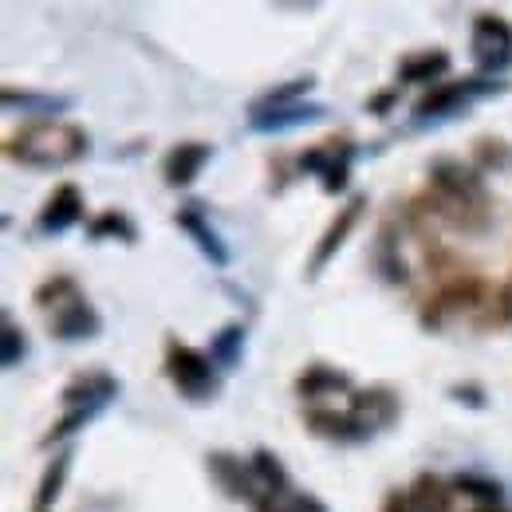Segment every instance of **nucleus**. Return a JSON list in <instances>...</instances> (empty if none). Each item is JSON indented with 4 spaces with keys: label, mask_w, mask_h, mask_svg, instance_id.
Segmentation results:
<instances>
[{
    "label": "nucleus",
    "mask_w": 512,
    "mask_h": 512,
    "mask_svg": "<svg viewBox=\"0 0 512 512\" xmlns=\"http://www.w3.org/2000/svg\"><path fill=\"white\" fill-rule=\"evenodd\" d=\"M367 193H351L339 209H335V217L327 221V229H323V237L316 241V249L308 256V264H304V280H320L323 268L335 260V253L347 245V237L355 233V225L363 221V213H367Z\"/></svg>",
    "instance_id": "8"
},
{
    "label": "nucleus",
    "mask_w": 512,
    "mask_h": 512,
    "mask_svg": "<svg viewBox=\"0 0 512 512\" xmlns=\"http://www.w3.org/2000/svg\"><path fill=\"white\" fill-rule=\"evenodd\" d=\"M245 343H249V327L245 323H225L213 339H209V359L217 371H237L245 363Z\"/></svg>",
    "instance_id": "23"
},
{
    "label": "nucleus",
    "mask_w": 512,
    "mask_h": 512,
    "mask_svg": "<svg viewBox=\"0 0 512 512\" xmlns=\"http://www.w3.org/2000/svg\"><path fill=\"white\" fill-rule=\"evenodd\" d=\"M284 512H327L320 497H312V493H292L288 501H284Z\"/></svg>",
    "instance_id": "35"
},
{
    "label": "nucleus",
    "mask_w": 512,
    "mask_h": 512,
    "mask_svg": "<svg viewBox=\"0 0 512 512\" xmlns=\"http://www.w3.org/2000/svg\"><path fill=\"white\" fill-rule=\"evenodd\" d=\"M449 402L469 406V410H485V406H489V394H485L481 383H453L449 386Z\"/></svg>",
    "instance_id": "32"
},
{
    "label": "nucleus",
    "mask_w": 512,
    "mask_h": 512,
    "mask_svg": "<svg viewBox=\"0 0 512 512\" xmlns=\"http://www.w3.org/2000/svg\"><path fill=\"white\" fill-rule=\"evenodd\" d=\"M485 320L493 323H512V276L497 288V300H493V308L485 312Z\"/></svg>",
    "instance_id": "33"
},
{
    "label": "nucleus",
    "mask_w": 512,
    "mask_h": 512,
    "mask_svg": "<svg viewBox=\"0 0 512 512\" xmlns=\"http://www.w3.org/2000/svg\"><path fill=\"white\" fill-rule=\"evenodd\" d=\"M410 505L414 512H453V485L442 481L438 473H418L414 481H410Z\"/></svg>",
    "instance_id": "25"
},
{
    "label": "nucleus",
    "mask_w": 512,
    "mask_h": 512,
    "mask_svg": "<svg viewBox=\"0 0 512 512\" xmlns=\"http://www.w3.org/2000/svg\"><path fill=\"white\" fill-rule=\"evenodd\" d=\"M4 111H24V115H40V119H60L71 111V95H48V91H24V87H4L0 91Z\"/></svg>",
    "instance_id": "20"
},
{
    "label": "nucleus",
    "mask_w": 512,
    "mask_h": 512,
    "mask_svg": "<svg viewBox=\"0 0 512 512\" xmlns=\"http://www.w3.org/2000/svg\"><path fill=\"white\" fill-rule=\"evenodd\" d=\"M347 398H351V406H347V410H351L359 422H367L375 434L394 430V426H398V418H402V394L386 383L355 386Z\"/></svg>",
    "instance_id": "10"
},
{
    "label": "nucleus",
    "mask_w": 512,
    "mask_h": 512,
    "mask_svg": "<svg viewBox=\"0 0 512 512\" xmlns=\"http://www.w3.org/2000/svg\"><path fill=\"white\" fill-rule=\"evenodd\" d=\"M469 56L481 79H501L512 67V24L501 12L473 16L469 28Z\"/></svg>",
    "instance_id": "6"
},
{
    "label": "nucleus",
    "mask_w": 512,
    "mask_h": 512,
    "mask_svg": "<svg viewBox=\"0 0 512 512\" xmlns=\"http://www.w3.org/2000/svg\"><path fill=\"white\" fill-rule=\"evenodd\" d=\"M123 383L107 371H87V375H75L64 386V410H79V406H95V410H107L115 398H119Z\"/></svg>",
    "instance_id": "17"
},
{
    "label": "nucleus",
    "mask_w": 512,
    "mask_h": 512,
    "mask_svg": "<svg viewBox=\"0 0 512 512\" xmlns=\"http://www.w3.org/2000/svg\"><path fill=\"white\" fill-rule=\"evenodd\" d=\"M430 190L418 197V205L438 217L446 229L461 237H481L493 225V193L485 186V174H477L473 166H465L461 158H434L430 170Z\"/></svg>",
    "instance_id": "1"
},
{
    "label": "nucleus",
    "mask_w": 512,
    "mask_h": 512,
    "mask_svg": "<svg viewBox=\"0 0 512 512\" xmlns=\"http://www.w3.org/2000/svg\"><path fill=\"white\" fill-rule=\"evenodd\" d=\"M253 473H256V485H260V493L264 497H276V501H288L292 497V477H288V469L280 465V457L272 453L268 446L253 449Z\"/></svg>",
    "instance_id": "24"
},
{
    "label": "nucleus",
    "mask_w": 512,
    "mask_h": 512,
    "mask_svg": "<svg viewBox=\"0 0 512 512\" xmlns=\"http://www.w3.org/2000/svg\"><path fill=\"white\" fill-rule=\"evenodd\" d=\"M316 91V75H296V79H284L268 91H260L253 103H249V115H264V111H276V107H288V103H304V95Z\"/></svg>",
    "instance_id": "26"
},
{
    "label": "nucleus",
    "mask_w": 512,
    "mask_h": 512,
    "mask_svg": "<svg viewBox=\"0 0 512 512\" xmlns=\"http://www.w3.org/2000/svg\"><path fill=\"white\" fill-rule=\"evenodd\" d=\"M75 292H83L71 276H52V280H44L36 292H32V304L40 308V312H56L60 304H67Z\"/></svg>",
    "instance_id": "31"
},
{
    "label": "nucleus",
    "mask_w": 512,
    "mask_h": 512,
    "mask_svg": "<svg viewBox=\"0 0 512 512\" xmlns=\"http://www.w3.org/2000/svg\"><path fill=\"white\" fill-rule=\"evenodd\" d=\"M296 398H323V394H351L355 383H351V375L347 371H339V367H331V363H308L300 375H296Z\"/></svg>",
    "instance_id": "19"
},
{
    "label": "nucleus",
    "mask_w": 512,
    "mask_h": 512,
    "mask_svg": "<svg viewBox=\"0 0 512 512\" xmlns=\"http://www.w3.org/2000/svg\"><path fill=\"white\" fill-rule=\"evenodd\" d=\"M71 461H75V446H64L60 453H52V461L44 465L40 473V485H36V497H32V512H52L60 493L67 485V473H71Z\"/></svg>",
    "instance_id": "21"
},
{
    "label": "nucleus",
    "mask_w": 512,
    "mask_h": 512,
    "mask_svg": "<svg viewBox=\"0 0 512 512\" xmlns=\"http://www.w3.org/2000/svg\"><path fill=\"white\" fill-rule=\"evenodd\" d=\"M79 217H83V190L75 182H60L56 190L48 193V201L40 205V213H36V233L60 237L71 225H79Z\"/></svg>",
    "instance_id": "14"
},
{
    "label": "nucleus",
    "mask_w": 512,
    "mask_h": 512,
    "mask_svg": "<svg viewBox=\"0 0 512 512\" xmlns=\"http://www.w3.org/2000/svg\"><path fill=\"white\" fill-rule=\"evenodd\" d=\"M87 237L91 241H119V245H138V225L130 221L123 209H107V213H95L87 221Z\"/></svg>",
    "instance_id": "28"
},
{
    "label": "nucleus",
    "mask_w": 512,
    "mask_h": 512,
    "mask_svg": "<svg viewBox=\"0 0 512 512\" xmlns=\"http://www.w3.org/2000/svg\"><path fill=\"white\" fill-rule=\"evenodd\" d=\"M162 375L174 383V390L186 402H213L221 390V375L209 359V351H197L190 343L166 339V359H162Z\"/></svg>",
    "instance_id": "4"
},
{
    "label": "nucleus",
    "mask_w": 512,
    "mask_h": 512,
    "mask_svg": "<svg viewBox=\"0 0 512 512\" xmlns=\"http://www.w3.org/2000/svg\"><path fill=\"white\" fill-rule=\"evenodd\" d=\"M379 512H414V505H410V493L406 489H390L383 497V509Z\"/></svg>",
    "instance_id": "36"
},
{
    "label": "nucleus",
    "mask_w": 512,
    "mask_h": 512,
    "mask_svg": "<svg viewBox=\"0 0 512 512\" xmlns=\"http://www.w3.org/2000/svg\"><path fill=\"white\" fill-rule=\"evenodd\" d=\"M304 426L308 434H316L323 442H335V446H363L375 438V430L367 422H359L351 410H327V406H312L304 414Z\"/></svg>",
    "instance_id": "12"
},
{
    "label": "nucleus",
    "mask_w": 512,
    "mask_h": 512,
    "mask_svg": "<svg viewBox=\"0 0 512 512\" xmlns=\"http://www.w3.org/2000/svg\"><path fill=\"white\" fill-rule=\"evenodd\" d=\"M24 359H28V335H24V327L16 323L12 312H4V320H0V367L12 371Z\"/></svg>",
    "instance_id": "29"
},
{
    "label": "nucleus",
    "mask_w": 512,
    "mask_h": 512,
    "mask_svg": "<svg viewBox=\"0 0 512 512\" xmlns=\"http://www.w3.org/2000/svg\"><path fill=\"white\" fill-rule=\"evenodd\" d=\"M48 335L60 343H87L103 335V316L87 304L83 292H75L67 304H60L56 312H48Z\"/></svg>",
    "instance_id": "11"
},
{
    "label": "nucleus",
    "mask_w": 512,
    "mask_h": 512,
    "mask_svg": "<svg viewBox=\"0 0 512 512\" xmlns=\"http://www.w3.org/2000/svg\"><path fill=\"white\" fill-rule=\"evenodd\" d=\"M174 225L190 237L193 245H197V253L205 256L213 268H229V245L217 237V229L205 221V213H201V201H190V205H182L178 213H174Z\"/></svg>",
    "instance_id": "15"
},
{
    "label": "nucleus",
    "mask_w": 512,
    "mask_h": 512,
    "mask_svg": "<svg viewBox=\"0 0 512 512\" xmlns=\"http://www.w3.org/2000/svg\"><path fill=\"white\" fill-rule=\"evenodd\" d=\"M4 154L24 170L48 174V170H64V166L83 162L91 154V134L67 119H36V123H24L20 130L8 134Z\"/></svg>",
    "instance_id": "2"
},
{
    "label": "nucleus",
    "mask_w": 512,
    "mask_h": 512,
    "mask_svg": "<svg viewBox=\"0 0 512 512\" xmlns=\"http://www.w3.org/2000/svg\"><path fill=\"white\" fill-rule=\"evenodd\" d=\"M253 512H284V501H276V497H256L253 501Z\"/></svg>",
    "instance_id": "37"
},
{
    "label": "nucleus",
    "mask_w": 512,
    "mask_h": 512,
    "mask_svg": "<svg viewBox=\"0 0 512 512\" xmlns=\"http://www.w3.org/2000/svg\"><path fill=\"white\" fill-rule=\"evenodd\" d=\"M449 485H453V493H461V497H473L477 505H501V497H505L501 481H493V477H481V473H457Z\"/></svg>",
    "instance_id": "30"
},
{
    "label": "nucleus",
    "mask_w": 512,
    "mask_h": 512,
    "mask_svg": "<svg viewBox=\"0 0 512 512\" xmlns=\"http://www.w3.org/2000/svg\"><path fill=\"white\" fill-rule=\"evenodd\" d=\"M367 111H371L375 119H390V115L398 111V87H386V91H375V95L367 99Z\"/></svg>",
    "instance_id": "34"
},
{
    "label": "nucleus",
    "mask_w": 512,
    "mask_h": 512,
    "mask_svg": "<svg viewBox=\"0 0 512 512\" xmlns=\"http://www.w3.org/2000/svg\"><path fill=\"white\" fill-rule=\"evenodd\" d=\"M473 512H509V509H501V505H477Z\"/></svg>",
    "instance_id": "38"
},
{
    "label": "nucleus",
    "mask_w": 512,
    "mask_h": 512,
    "mask_svg": "<svg viewBox=\"0 0 512 512\" xmlns=\"http://www.w3.org/2000/svg\"><path fill=\"white\" fill-rule=\"evenodd\" d=\"M509 83L505 79H481V75H465V79H446L438 87H430L418 107H414V119L418 123H442L453 115H465L473 99H493V95H505Z\"/></svg>",
    "instance_id": "5"
},
{
    "label": "nucleus",
    "mask_w": 512,
    "mask_h": 512,
    "mask_svg": "<svg viewBox=\"0 0 512 512\" xmlns=\"http://www.w3.org/2000/svg\"><path fill=\"white\" fill-rule=\"evenodd\" d=\"M327 119V107L323 103H288V107H276V111H264V115H249V130L253 134H288V130L312 127Z\"/></svg>",
    "instance_id": "18"
},
{
    "label": "nucleus",
    "mask_w": 512,
    "mask_h": 512,
    "mask_svg": "<svg viewBox=\"0 0 512 512\" xmlns=\"http://www.w3.org/2000/svg\"><path fill=\"white\" fill-rule=\"evenodd\" d=\"M209 158H213V146L209 142H178V146H170L166 150V158H162V182L170 186V190H186L197 182V174L209 166Z\"/></svg>",
    "instance_id": "16"
},
{
    "label": "nucleus",
    "mask_w": 512,
    "mask_h": 512,
    "mask_svg": "<svg viewBox=\"0 0 512 512\" xmlns=\"http://www.w3.org/2000/svg\"><path fill=\"white\" fill-rule=\"evenodd\" d=\"M205 469H209L213 485H217L229 501H245V505H253L256 497H260L253 461H241V457L229 453V449H209V453H205Z\"/></svg>",
    "instance_id": "9"
},
{
    "label": "nucleus",
    "mask_w": 512,
    "mask_h": 512,
    "mask_svg": "<svg viewBox=\"0 0 512 512\" xmlns=\"http://www.w3.org/2000/svg\"><path fill=\"white\" fill-rule=\"evenodd\" d=\"M473 170L477 174H512V142L501 134H481L473 142Z\"/></svg>",
    "instance_id": "27"
},
{
    "label": "nucleus",
    "mask_w": 512,
    "mask_h": 512,
    "mask_svg": "<svg viewBox=\"0 0 512 512\" xmlns=\"http://www.w3.org/2000/svg\"><path fill=\"white\" fill-rule=\"evenodd\" d=\"M367 260H371L375 276H379L383 284H390V288H406V284H410V264H406V256H402V229H398L394 221H383V225H379Z\"/></svg>",
    "instance_id": "13"
},
{
    "label": "nucleus",
    "mask_w": 512,
    "mask_h": 512,
    "mask_svg": "<svg viewBox=\"0 0 512 512\" xmlns=\"http://www.w3.org/2000/svg\"><path fill=\"white\" fill-rule=\"evenodd\" d=\"M355 154H359V146H355L347 134H335V138H327L320 146H308V150L296 158V166H300V174H312L327 197H335V193L347 190V182H351V162H355Z\"/></svg>",
    "instance_id": "7"
},
{
    "label": "nucleus",
    "mask_w": 512,
    "mask_h": 512,
    "mask_svg": "<svg viewBox=\"0 0 512 512\" xmlns=\"http://www.w3.org/2000/svg\"><path fill=\"white\" fill-rule=\"evenodd\" d=\"M449 67V52L442 48H422V52H410V56H402V64H398V79L402 83H446Z\"/></svg>",
    "instance_id": "22"
},
{
    "label": "nucleus",
    "mask_w": 512,
    "mask_h": 512,
    "mask_svg": "<svg viewBox=\"0 0 512 512\" xmlns=\"http://www.w3.org/2000/svg\"><path fill=\"white\" fill-rule=\"evenodd\" d=\"M493 300H497V288H493L489 280L469 276V272H457V276H449L434 296H426V304H422V312H418V323H422L426 331H442L449 316L489 312Z\"/></svg>",
    "instance_id": "3"
}]
</instances>
